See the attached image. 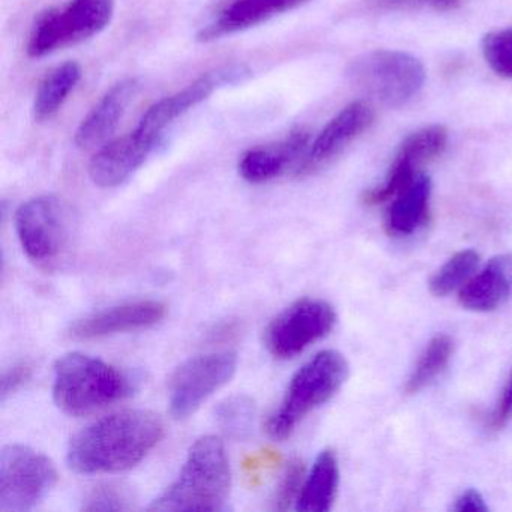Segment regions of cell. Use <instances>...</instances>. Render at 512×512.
Masks as SVG:
<instances>
[{
	"instance_id": "obj_1",
	"label": "cell",
	"mask_w": 512,
	"mask_h": 512,
	"mask_svg": "<svg viewBox=\"0 0 512 512\" xmlns=\"http://www.w3.org/2000/svg\"><path fill=\"white\" fill-rule=\"evenodd\" d=\"M164 437V422L151 410H122L92 422L71 439L67 463L83 475L136 467Z\"/></svg>"
},
{
	"instance_id": "obj_2",
	"label": "cell",
	"mask_w": 512,
	"mask_h": 512,
	"mask_svg": "<svg viewBox=\"0 0 512 512\" xmlns=\"http://www.w3.org/2000/svg\"><path fill=\"white\" fill-rule=\"evenodd\" d=\"M229 458L223 440L203 436L191 445L178 478L152 500L149 511H224L230 494Z\"/></svg>"
},
{
	"instance_id": "obj_3",
	"label": "cell",
	"mask_w": 512,
	"mask_h": 512,
	"mask_svg": "<svg viewBox=\"0 0 512 512\" xmlns=\"http://www.w3.org/2000/svg\"><path fill=\"white\" fill-rule=\"evenodd\" d=\"M134 391L133 377L103 359L73 352L56 361L53 400L67 415H89L131 397Z\"/></svg>"
},
{
	"instance_id": "obj_4",
	"label": "cell",
	"mask_w": 512,
	"mask_h": 512,
	"mask_svg": "<svg viewBox=\"0 0 512 512\" xmlns=\"http://www.w3.org/2000/svg\"><path fill=\"white\" fill-rule=\"evenodd\" d=\"M349 376V364L341 353L325 350L302 365L290 380L280 407L269 416L266 433L284 440L296 425L317 407L331 400Z\"/></svg>"
},
{
	"instance_id": "obj_5",
	"label": "cell",
	"mask_w": 512,
	"mask_h": 512,
	"mask_svg": "<svg viewBox=\"0 0 512 512\" xmlns=\"http://www.w3.org/2000/svg\"><path fill=\"white\" fill-rule=\"evenodd\" d=\"M349 77L353 85L383 106L400 109L424 88L425 68L409 53L374 50L352 62Z\"/></svg>"
},
{
	"instance_id": "obj_6",
	"label": "cell",
	"mask_w": 512,
	"mask_h": 512,
	"mask_svg": "<svg viewBox=\"0 0 512 512\" xmlns=\"http://www.w3.org/2000/svg\"><path fill=\"white\" fill-rule=\"evenodd\" d=\"M115 13V0H71L65 8L47 11L38 19L28 55L44 58L56 50L76 46L103 32Z\"/></svg>"
},
{
	"instance_id": "obj_7",
	"label": "cell",
	"mask_w": 512,
	"mask_h": 512,
	"mask_svg": "<svg viewBox=\"0 0 512 512\" xmlns=\"http://www.w3.org/2000/svg\"><path fill=\"white\" fill-rule=\"evenodd\" d=\"M58 484V470L31 446L8 445L0 454V512L37 508Z\"/></svg>"
},
{
	"instance_id": "obj_8",
	"label": "cell",
	"mask_w": 512,
	"mask_h": 512,
	"mask_svg": "<svg viewBox=\"0 0 512 512\" xmlns=\"http://www.w3.org/2000/svg\"><path fill=\"white\" fill-rule=\"evenodd\" d=\"M16 230L26 256L41 268H52L70 247V211L59 197H35L17 211Z\"/></svg>"
},
{
	"instance_id": "obj_9",
	"label": "cell",
	"mask_w": 512,
	"mask_h": 512,
	"mask_svg": "<svg viewBox=\"0 0 512 512\" xmlns=\"http://www.w3.org/2000/svg\"><path fill=\"white\" fill-rule=\"evenodd\" d=\"M238 368L235 352H214L185 361L170 379V413L175 419L190 418L208 398L232 380Z\"/></svg>"
},
{
	"instance_id": "obj_10",
	"label": "cell",
	"mask_w": 512,
	"mask_h": 512,
	"mask_svg": "<svg viewBox=\"0 0 512 512\" xmlns=\"http://www.w3.org/2000/svg\"><path fill=\"white\" fill-rule=\"evenodd\" d=\"M337 322L331 304L304 298L281 311L265 331V346L277 359H290L329 334Z\"/></svg>"
},
{
	"instance_id": "obj_11",
	"label": "cell",
	"mask_w": 512,
	"mask_h": 512,
	"mask_svg": "<svg viewBox=\"0 0 512 512\" xmlns=\"http://www.w3.org/2000/svg\"><path fill=\"white\" fill-rule=\"evenodd\" d=\"M446 145L448 131L442 125H430L410 133L398 146L382 184L367 191L364 202L373 206L391 200L421 173L424 164L442 155Z\"/></svg>"
},
{
	"instance_id": "obj_12",
	"label": "cell",
	"mask_w": 512,
	"mask_h": 512,
	"mask_svg": "<svg viewBox=\"0 0 512 512\" xmlns=\"http://www.w3.org/2000/svg\"><path fill=\"white\" fill-rule=\"evenodd\" d=\"M248 71L244 65H230V67L218 68L203 74L194 80L191 85L170 97L163 98L152 104L145 115L140 118L136 130L145 136L163 139L164 131L176 121V119L190 112L194 107L208 100L215 91L227 85H235L247 79Z\"/></svg>"
},
{
	"instance_id": "obj_13",
	"label": "cell",
	"mask_w": 512,
	"mask_h": 512,
	"mask_svg": "<svg viewBox=\"0 0 512 512\" xmlns=\"http://www.w3.org/2000/svg\"><path fill=\"white\" fill-rule=\"evenodd\" d=\"M376 113L365 101H355L344 107L325 125L319 136L308 146L307 154L296 169V176L310 175L331 163L350 143L361 137L374 124Z\"/></svg>"
},
{
	"instance_id": "obj_14",
	"label": "cell",
	"mask_w": 512,
	"mask_h": 512,
	"mask_svg": "<svg viewBox=\"0 0 512 512\" xmlns=\"http://www.w3.org/2000/svg\"><path fill=\"white\" fill-rule=\"evenodd\" d=\"M161 139L131 131L127 136L106 143L89 163V176L95 185L115 188L125 184L157 151Z\"/></svg>"
},
{
	"instance_id": "obj_15",
	"label": "cell",
	"mask_w": 512,
	"mask_h": 512,
	"mask_svg": "<svg viewBox=\"0 0 512 512\" xmlns=\"http://www.w3.org/2000/svg\"><path fill=\"white\" fill-rule=\"evenodd\" d=\"M163 302L134 301L104 308L89 314L71 325L70 335L76 340H95L124 332L152 328L166 317Z\"/></svg>"
},
{
	"instance_id": "obj_16",
	"label": "cell",
	"mask_w": 512,
	"mask_h": 512,
	"mask_svg": "<svg viewBox=\"0 0 512 512\" xmlns=\"http://www.w3.org/2000/svg\"><path fill=\"white\" fill-rule=\"evenodd\" d=\"M310 146L307 130L292 131L274 145L250 149L239 160V175L251 184H263L280 178L290 169H298Z\"/></svg>"
},
{
	"instance_id": "obj_17",
	"label": "cell",
	"mask_w": 512,
	"mask_h": 512,
	"mask_svg": "<svg viewBox=\"0 0 512 512\" xmlns=\"http://www.w3.org/2000/svg\"><path fill=\"white\" fill-rule=\"evenodd\" d=\"M310 0H230L197 38L202 43L220 40L256 28L274 17L296 10Z\"/></svg>"
},
{
	"instance_id": "obj_18",
	"label": "cell",
	"mask_w": 512,
	"mask_h": 512,
	"mask_svg": "<svg viewBox=\"0 0 512 512\" xmlns=\"http://www.w3.org/2000/svg\"><path fill=\"white\" fill-rule=\"evenodd\" d=\"M139 88L136 79H125L107 91L77 128L74 136L76 145L82 149H92L106 143L133 103Z\"/></svg>"
},
{
	"instance_id": "obj_19",
	"label": "cell",
	"mask_w": 512,
	"mask_h": 512,
	"mask_svg": "<svg viewBox=\"0 0 512 512\" xmlns=\"http://www.w3.org/2000/svg\"><path fill=\"white\" fill-rule=\"evenodd\" d=\"M512 296V254L494 257L460 289V304L467 310L493 311Z\"/></svg>"
},
{
	"instance_id": "obj_20",
	"label": "cell",
	"mask_w": 512,
	"mask_h": 512,
	"mask_svg": "<svg viewBox=\"0 0 512 512\" xmlns=\"http://www.w3.org/2000/svg\"><path fill=\"white\" fill-rule=\"evenodd\" d=\"M431 191L433 184L430 176L419 173L392 197L385 217V227L389 235L410 236L427 224L430 217Z\"/></svg>"
},
{
	"instance_id": "obj_21",
	"label": "cell",
	"mask_w": 512,
	"mask_h": 512,
	"mask_svg": "<svg viewBox=\"0 0 512 512\" xmlns=\"http://www.w3.org/2000/svg\"><path fill=\"white\" fill-rule=\"evenodd\" d=\"M340 482V467L337 455L331 449L320 452L314 461L310 475L302 484L296 500V511L328 512L334 505Z\"/></svg>"
},
{
	"instance_id": "obj_22",
	"label": "cell",
	"mask_w": 512,
	"mask_h": 512,
	"mask_svg": "<svg viewBox=\"0 0 512 512\" xmlns=\"http://www.w3.org/2000/svg\"><path fill=\"white\" fill-rule=\"evenodd\" d=\"M82 79V68L76 62H65L47 74L41 82L34 100V115L37 121H49L64 106L71 92Z\"/></svg>"
},
{
	"instance_id": "obj_23",
	"label": "cell",
	"mask_w": 512,
	"mask_h": 512,
	"mask_svg": "<svg viewBox=\"0 0 512 512\" xmlns=\"http://www.w3.org/2000/svg\"><path fill=\"white\" fill-rule=\"evenodd\" d=\"M454 352V343L449 335H436L425 347L422 355L419 356L415 368L410 373L406 382L407 394H416L422 388L433 382L448 365Z\"/></svg>"
},
{
	"instance_id": "obj_24",
	"label": "cell",
	"mask_w": 512,
	"mask_h": 512,
	"mask_svg": "<svg viewBox=\"0 0 512 512\" xmlns=\"http://www.w3.org/2000/svg\"><path fill=\"white\" fill-rule=\"evenodd\" d=\"M215 418L224 436L233 440H248L256 422V403L248 395H233L218 404Z\"/></svg>"
},
{
	"instance_id": "obj_25",
	"label": "cell",
	"mask_w": 512,
	"mask_h": 512,
	"mask_svg": "<svg viewBox=\"0 0 512 512\" xmlns=\"http://www.w3.org/2000/svg\"><path fill=\"white\" fill-rule=\"evenodd\" d=\"M478 265L479 254L476 251H458L431 277L430 292L443 298L461 289L475 275Z\"/></svg>"
},
{
	"instance_id": "obj_26",
	"label": "cell",
	"mask_w": 512,
	"mask_h": 512,
	"mask_svg": "<svg viewBox=\"0 0 512 512\" xmlns=\"http://www.w3.org/2000/svg\"><path fill=\"white\" fill-rule=\"evenodd\" d=\"M482 55L497 76L512 80V28L485 35L482 38Z\"/></svg>"
},
{
	"instance_id": "obj_27",
	"label": "cell",
	"mask_w": 512,
	"mask_h": 512,
	"mask_svg": "<svg viewBox=\"0 0 512 512\" xmlns=\"http://www.w3.org/2000/svg\"><path fill=\"white\" fill-rule=\"evenodd\" d=\"M131 508V496L121 485H100L83 500V511H127Z\"/></svg>"
},
{
	"instance_id": "obj_28",
	"label": "cell",
	"mask_w": 512,
	"mask_h": 512,
	"mask_svg": "<svg viewBox=\"0 0 512 512\" xmlns=\"http://www.w3.org/2000/svg\"><path fill=\"white\" fill-rule=\"evenodd\" d=\"M302 476H304L302 461L293 458L287 463L280 482H278L274 499H272V508L277 511H286L290 508V503L298 500L302 488Z\"/></svg>"
},
{
	"instance_id": "obj_29",
	"label": "cell",
	"mask_w": 512,
	"mask_h": 512,
	"mask_svg": "<svg viewBox=\"0 0 512 512\" xmlns=\"http://www.w3.org/2000/svg\"><path fill=\"white\" fill-rule=\"evenodd\" d=\"M371 4L386 11L431 10L449 13L460 8L463 0H371Z\"/></svg>"
},
{
	"instance_id": "obj_30",
	"label": "cell",
	"mask_w": 512,
	"mask_h": 512,
	"mask_svg": "<svg viewBox=\"0 0 512 512\" xmlns=\"http://www.w3.org/2000/svg\"><path fill=\"white\" fill-rule=\"evenodd\" d=\"M32 368L31 365L26 362H20V364H14L13 367L8 368L2 374V380H0V395L2 400H7L10 395L16 394L19 389L28 383L31 379Z\"/></svg>"
},
{
	"instance_id": "obj_31",
	"label": "cell",
	"mask_w": 512,
	"mask_h": 512,
	"mask_svg": "<svg viewBox=\"0 0 512 512\" xmlns=\"http://www.w3.org/2000/svg\"><path fill=\"white\" fill-rule=\"evenodd\" d=\"M512 419V373L503 386L502 394L491 413L490 424L493 430H500Z\"/></svg>"
},
{
	"instance_id": "obj_32",
	"label": "cell",
	"mask_w": 512,
	"mask_h": 512,
	"mask_svg": "<svg viewBox=\"0 0 512 512\" xmlns=\"http://www.w3.org/2000/svg\"><path fill=\"white\" fill-rule=\"evenodd\" d=\"M487 503L479 491L466 490L455 500L454 511L458 512H484L487 511Z\"/></svg>"
}]
</instances>
